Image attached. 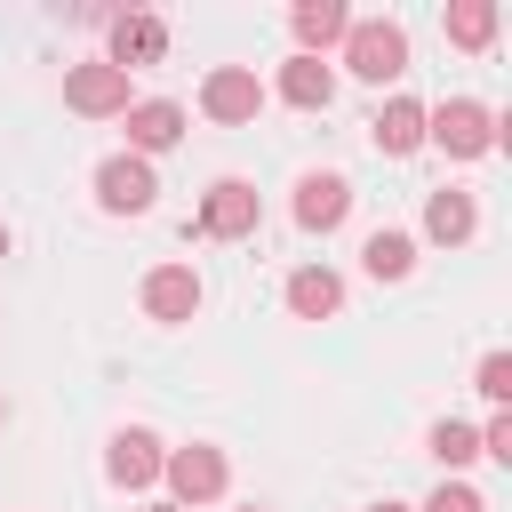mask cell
I'll list each match as a JSON object with an SVG mask.
<instances>
[{
	"mask_svg": "<svg viewBox=\"0 0 512 512\" xmlns=\"http://www.w3.org/2000/svg\"><path fill=\"white\" fill-rule=\"evenodd\" d=\"M256 216H264V200H256V184H240V176H224V184H208V200H200V216H192V232H208V240H248V232H256Z\"/></svg>",
	"mask_w": 512,
	"mask_h": 512,
	"instance_id": "obj_6",
	"label": "cell"
},
{
	"mask_svg": "<svg viewBox=\"0 0 512 512\" xmlns=\"http://www.w3.org/2000/svg\"><path fill=\"white\" fill-rule=\"evenodd\" d=\"M160 440L144 432V424H128V432H112V448H104V472H112V488H152L160 480Z\"/></svg>",
	"mask_w": 512,
	"mask_h": 512,
	"instance_id": "obj_8",
	"label": "cell"
},
{
	"mask_svg": "<svg viewBox=\"0 0 512 512\" xmlns=\"http://www.w3.org/2000/svg\"><path fill=\"white\" fill-rule=\"evenodd\" d=\"M424 448H432V456H440L448 472H464V464L480 456V432H472V424H456V416H440V424L424 432Z\"/></svg>",
	"mask_w": 512,
	"mask_h": 512,
	"instance_id": "obj_19",
	"label": "cell"
},
{
	"mask_svg": "<svg viewBox=\"0 0 512 512\" xmlns=\"http://www.w3.org/2000/svg\"><path fill=\"white\" fill-rule=\"evenodd\" d=\"M336 304H344V280H336L328 264H296V272H288V312H296V320H328Z\"/></svg>",
	"mask_w": 512,
	"mask_h": 512,
	"instance_id": "obj_16",
	"label": "cell"
},
{
	"mask_svg": "<svg viewBox=\"0 0 512 512\" xmlns=\"http://www.w3.org/2000/svg\"><path fill=\"white\" fill-rule=\"evenodd\" d=\"M448 40H456V48H488V40H496V8H488V0H456V8H448Z\"/></svg>",
	"mask_w": 512,
	"mask_h": 512,
	"instance_id": "obj_20",
	"label": "cell"
},
{
	"mask_svg": "<svg viewBox=\"0 0 512 512\" xmlns=\"http://www.w3.org/2000/svg\"><path fill=\"white\" fill-rule=\"evenodd\" d=\"M160 56H168V24L160 16H112V56L104 64L136 72V64H160Z\"/></svg>",
	"mask_w": 512,
	"mask_h": 512,
	"instance_id": "obj_12",
	"label": "cell"
},
{
	"mask_svg": "<svg viewBox=\"0 0 512 512\" xmlns=\"http://www.w3.org/2000/svg\"><path fill=\"white\" fill-rule=\"evenodd\" d=\"M144 312L168 320V328L192 320V312H200V272H192V264H160V272H144Z\"/></svg>",
	"mask_w": 512,
	"mask_h": 512,
	"instance_id": "obj_10",
	"label": "cell"
},
{
	"mask_svg": "<svg viewBox=\"0 0 512 512\" xmlns=\"http://www.w3.org/2000/svg\"><path fill=\"white\" fill-rule=\"evenodd\" d=\"M424 512H488V496H480V488H464V480H440V488L424 496Z\"/></svg>",
	"mask_w": 512,
	"mask_h": 512,
	"instance_id": "obj_22",
	"label": "cell"
},
{
	"mask_svg": "<svg viewBox=\"0 0 512 512\" xmlns=\"http://www.w3.org/2000/svg\"><path fill=\"white\" fill-rule=\"evenodd\" d=\"M200 112H208L216 128H240V120L264 112V80H256L248 64H216V72L200 80Z\"/></svg>",
	"mask_w": 512,
	"mask_h": 512,
	"instance_id": "obj_5",
	"label": "cell"
},
{
	"mask_svg": "<svg viewBox=\"0 0 512 512\" xmlns=\"http://www.w3.org/2000/svg\"><path fill=\"white\" fill-rule=\"evenodd\" d=\"M160 472H168V488H176V512H192V504H216V496H224V480H232L224 448H208V440H192V448H168V456H160Z\"/></svg>",
	"mask_w": 512,
	"mask_h": 512,
	"instance_id": "obj_3",
	"label": "cell"
},
{
	"mask_svg": "<svg viewBox=\"0 0 512 512\" xmlns=\"http://www.w3.org/2000/svg\"><path fill=\"white\" fill-rule=\"evenodd\" d=\"M344 216H352V184L344 176H304L296 184V224L304 232H336Z\"/></svg>",
	"mask_w": 512,
	"mask_h": 512,
	"instance_id": "obj_13",
	"label": "cell"
},
{
	"mask_svg": "<svg viewBox=\"0 0 512 512\" xmlns=\"http://www.w3.org/2000/svg\"><path fill=\"white\" fill-rule=\"evenodd\" d=\"M368 512H416V504H392V496H384V504H368Z\"/></svg>",
	"mask_w": 512,
	"mask_h": 512,
	"instance_id": "obj_24",
	"label": "cell"
},
{
	"mask_svg": "<svg viewBox=\"0 0 512 512\" xmlns=\"http://www.w3.org/2000/svg\"><path fill=\"white\" fill-rule=\"evenodd\" d=\"M472 384H480V400H496V408H504V400H512V352H488Z\"/></svg>",
	"mask_w": 512,
	"mask_h": 512,
	"instance_id": "obj_21",
	"label": "cell"
},
{
	"mask_svg": "<svg viewBox=\"0 0 512 512\" xmlns=\"http://www.w3.org/2000/svg\"><path fill=\"white\" fill-rule=\"evenodd\" d=\"M344 64L360 72V80H400L408 72V32L392 24V16H352V32H344Z\"/></svg>",
	"mask_w": 512,
	"mask_h": 512,
	"instance_id": "obj_2",
	"label": "cell"
},
{
	"mask_svg": "<svg viewBox=\"0 0 512 512\" xmlns=\"http://www.w3.org/2000/svg\"><path fill=\"white\" fill-rule=\"evenodd\" d=\"M152 512H176V504H152Z\"/></svg>",
	"mask_w": 512,
	"mask_h": 512,
	"instance_id": "obj_27",
	"label": "cell"
},
{
	"mask_svg": "<svg viewBox=\"0 0 512 512\" xmlns=\"http://www.w3.org/2000/svg\"><path fill=\"white\" fill-rule=\"evenodd\" d=\"M424 144H440L448 160H480V152H496V112L472 96H448L424 112Z\"/></svg>",
	"mask_w": 512,
	"mask_h": 512,
	"instance_id": "obj_1",
	"label": "cell"
},
{
	"mask_svg": "<svg viewBox=\"0 0 512 512\" xmlns=\"http://www.w3.org/2000/svg\"><path fill=\"white\" fill-rule=\"evenodd\" d=\"M0 424H8V400H0Z\"/></svg>",
	"mask_w": 512,
	"mask_h": 512,
	"instance_id": "obj_28",
	"label": "cell"
},
{
	"mask_svg": "<svg viewBox=\"0 0 512 512\" xmlns=\"http://www.w3.org/2000/svg\"><path fill=\"white\" fill-rule=\"evenodd\" d=\"M368 136H376L384 160H408V152L424 144V104H416V96H384L376 120H368Z\"/></svg>",
	"mask_w": 512,
	"mask_h": 512,
	"instance_id": "obj_11",
	"label": "cell"
},
{
	"mask_svg": "<svg viewBox=\"0 0 512 512\" xmlns=\"http://www.w3.org/2000/svg\"><path fill=\"white\" fill-rule=\"evenodd\" d=\"M64 104L88 112V120H112V112H128L136 96H128V72L96 56V64H72V72H64Z\"/></svg>",
	"mask_w": 512,
	"mask_h": 512,
	"instance_id": "obj_7",
	"label": "cell"
},
{
	"mask_svg": "<svg viewBox=\"0 0 512 512\" xmlns=\"http://www.w3.org/2000/svg\"><path fill=\"white\" fill-rule=\"evenodd\" d=\"M288 24H296V56H320V48H336L352 32V8L344 0H304Z\"/></svg>",
	"mask_w": 512,
	"mask_h": 512,
	"instance_id": "obj_15",
	"label": "cell"
},
{
	"mask_svg": "<svg viewBox=\"0 0 512 512\" xmlns=\"http://www.w3.org/2000/svg\"><path fill=\"white\" fill-rule=\"evenodd\" d=\"M240 512H264V504H240Z\"/></svg>",
	"mask_w": 512,
	"mask_h": 512,
	"instance_id": "obj_26",
	"label": "cell"
},
{
	"mask_svg": "<svg viewBox=\"0 0 512 512\" xmlns=\"http://www.w3.org/2000/svg\"><path fill=\"white\" fill-rule=\"evenodd\" d=\"M280 104H296V112H328V104H336V72H328L320 56H288V64H280Z\"/></svg>",
	"mask_w": 512,
	"mask_h": 512,
	"instance_id": "obj_14",
	"label": "cell"
},
{
	"mask_svg": "<svg viewBox=\"0 0 512 512\" xmlns=\"http://www.w3.org/2000/svg\"><path fill=\"white\" fill-rule=\"evenodd\" d=\"M160 200V176H152V160H136V152H112L104 168H96V208L104 216H144Z\"/></svg>",
	"mask_w": 512,
	"mask_h": 512,
	"instance_id": "obj_4",
	"label": "cell"
},
{
	"mask_svg": "<svg viewBox=\"0 0 512 512\" xmlns=\"http://www.w3.org/2000/svg\"><path fill=\"white\" fill-rule=\"evenodd\" d=\"M0 256H8V224H0Z\"/></svg>",
	"mask_w": 512,
	"mask_h": 512,
	"instance_id": "obj_25",
	"label": "cell"
},
{
	"mask_svg": "<svg viewBox=\"0 0 512 512\" xmlns=\"http://www.w3.org/2000/svg\"><path fill=\"white\" fill-rule=\"evenodd\" d=\"M424 232H432L440 248H464V240L480 232V208H472V192H432V200H424Z\"/></svg>",
	"mask_w": 512,
	"mask_h": 512,
	"instance_id": "obj_17",
	"label": "cell"
},
{
	"mask_svg": "<svg viewBox=\"0 0 512 512\" xmlns=\"http://www.w3.org/2000/svg\"><path fill=\"white\" fill-rule=\"evenodd\" d=\"M480 456L512 464V416H488V424H480Z\"/></svg>",
	"mask_w": 512,
	"mask_h": 512,
	"instance_id": "obj_23",
	"label": "cell"
},
{
	"mask_svg": "<svg viewBox=\"0 0 512 512\" xmlns=\"http://www.w3.org/2000/svg\"><path fill=\"white\" fill-rule=\"evenodd\" d=\"M120 120H128V152H136V160H152V152H168V144L184 136V104H168V96H144V104H128Z\"/></svg>",
	"mask_w": 512,
	"mask_h": 512,
	"instance_id": "obj_9",
	"label": "cell"
},
{
	"mask_svg": "<svg viewBox=\"0 0 512 512\" xmlns=\"http://www.w3.org/2000/svg\"><path fill=\"white\" fill-rule=\"evenodd\" d=\"M360 264H368V280H408L416 272V240L408 232H368V248H360Z\"/></svg>",
	"mask_w": 512,
	"mask_h": 512,
	"instance_id": "obj_18",
	"label": "cell"
}]
</instances>
